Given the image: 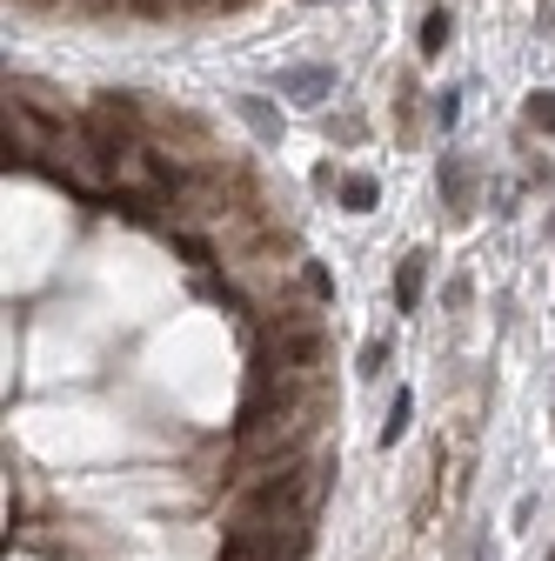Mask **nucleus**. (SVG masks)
Here are the masks:
<instances>
[{"instance_id": "f257e3e1", "label": "nucleus", "mask_w": 555, "mask_h": 561, "mask_svg": "<svg viewBox=\"0 0 555 561\" xmlns=\"http://www.w3.org/2000/svg\"><path fill=\"white\" fill-rule=\"evenodd\" d=\"M435 194H441V207H449V220H469V207H475V160L441 154V167H435Z\"/></svg>"}, {"instance_id": "f03ea898", "label": "nucleus", "mask_w": 555, "mask_h": 561, "mask_svg": "<svg viewBox=\"0 0 555 561\" xmlns=\"http://www.w3.org/2000/svg\"><path fill=\"white\" fill-rule=\"evenodd\" d=\"M282 94H295L302 107H321L328 94H335V74H328V68H288L282 74Z\"/></svg>"}, {"instance_id": "7ed1b4c3", "label": "nucleus", "mask_w": 555, "mask_h": 561, "mask_svg": "<svg viewBox=\"0 0 555 561\" xmlns=\"http://www.w3.org/2000/svg\"><path fill=\"white\" fill-rule=\"evenodd\" d=\"M422 280H428V254H409V261L395 267V308H402V314L422 308Z\"/></svg>"}, {"instance_id": "20e7f679", "label": "nucleus", "mask_w": 555, "mask_h": 561, "mask_svg": "<svg viewBox=\"0 0 555 561\" xmlns=\"http://www.w3.org/2000/svg\"><path fill=\"white\" fill-rule=\"evenodd\" d=\"M235 115L255 128V141H282V115H274L261 94H241V100H235Z\"/></svg>"}, {"instance_id": "39448f33", "label": "nucleus", "mask_w": 555, "mask_h": 561, "mask_svg": "<svg viewBox=\"0 0 555 561\" xmlns=\"http://www.w3.org/2000/svg\"><path fill=\"white\" fill-rule=\"evenodd\" d=\"M456 40V14L449 8H428L422 14V53H428V61H441V47H449Z\"/></svg>"}, {"instance_id": "423d86ee", "label": "nucleus", "mask_w": 555, "mask_h": 561, "mask_svg": "<svg viewBox=\"0 0 555 561\" xmlns=\"http://www.w3.org/2000/svg\"><path fill=\"white\" fill-rule=\"evenodd\" d=\"M168 241H175V254L188 261V267H214L221 254H214V241L201 235V228H168Z\"/></svg>"}, {"instance_id": "0eeeda50", "label": "nucleus", "mask_w": 555, "mask_h": 561, "mask_svg": "<svg viewBox=\"0 0 555 561\" xmlns=\"http://www.w3.org/2000/svg\"><path fill=\"white\" fill-rule=\"evenodd\" d=\"M522 128H529V134H555V94H548V87H535V94L522 100Z\"/></svg>"}, {"instance_id": "6e6552de", "label": "nucleus", "mask_w": 555, "mask_h": 561, "mask_svg": "<svg viewBox=\"0 0 555 561\" xmlns=\"http://www.w3.org/2000/svg\"><path fill=\"white\" fill-rule=\"evenodd\" d=\"M375 201H381V188H375V175H349V181H342V207H349V214H368Z\"/></svg>"}, {"instance_id": "1a4fd4ad", "label": "nucleus", "mask_w": 555, "mask_h": 561, "mask_svg": "<svg viewBox=\"0 0 555 561\" xmlns=\"http://www.w3.org/2000/svg\"><path fill=\"white\" fill-rule=\"evenodd\" d=\"M409 415H415V395H409V387H402V395H395V415L381 421V447H395V441L409 434Z\"/></svg>"}, {"instance_id": "9d476101", "label": "nucleus", "mask_w": 555, "mask_h": 561, "mask_svg": "<svg viewBox=\"0 0 555 561\" xmlns=\"http://www.w3.org/2000/svg\"><path fill=\"white\" fill-rule=\"evenodd\" d=\"M388 361H395V348H388L381 334H375V342L362 348V381H381V374H388Z\"/></svg>"}, {"instance_id": "9b49d317", "label": "nucleus", "mask_w": 555, "mask_h": 561, "mask_svg": "<svg viewBox=\"0 0 555 561\" xmlns=\"http://www.w3.org/2000/svg\"><path fill=\"white\" fill-rule=\"evenodd\" d=\"M456 115H462V94H456V87H449V94H435V121H441V128H456Z\"/></svg>"}, {"instance_id": "f8f14e48", "label": "nucleus", "mask_w": 555, "mask_h": 561, "mask_svg": "<svg viewBox=\"0 0 555 561\" xmlns=\"http://www.w3.org/2000/svg\"><path fill=\"white\" fill-rule=\"evenodd\" d=\"M548 561H555V554H548Z\"/></svg>"}]
</instances>
